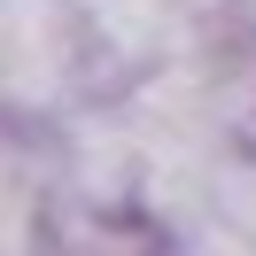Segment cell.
<instances>
[{
    "label": "cell",
    "mask_w": 256,
    "mask_h": 256,
    "mask_svg": "<svg viewBox=\"0 0 256 256\" xmlns=\"http://www.w3.org/2000/svg\"><path fill=\"white\" fill-rule=\"evenodd\" d=\"M86 16L101 24V39H109L116 54H171L178 47V0H78Z\"/></svg>",
    "instance_id": "6da1fadb"
},
{
    "label": "cell",
    "mask_w": 256,
    "mask_h": 256,
    "mask_svg": "<svg viewBox=\"0 0 256 256\" xmlns=\"http://www.w3.org/2000/svg\"><path fill=\"white\" fill-rule=\"evenodd\" d=\"M248 16H256V0H248Z\"/></svg>",
    "instance_id": "7a4b0ae2"
}]
</instances>
